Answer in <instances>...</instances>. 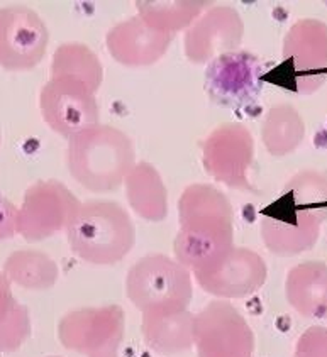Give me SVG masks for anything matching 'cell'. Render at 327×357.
Wrapping results in <instances>:
<instances>
[{"mask_svg": "<svg viewBox=\"0 0 327 357\" xmlns=\"http://www.w3.org/2000/svg\"><path fill=\"white\" fill-rule=\"evenodd\" d=\"M178 217L175 259L194 275L212 269L234 249L233 205L215 186H187L178 202Z\"/></svg>", "mask_w": 327, "mask_h": 357, "instance_id": "1", "label": "cell"}, {"mask_svg": "<svg viewBox=\"0 0 327 357\" xmlns=\"http://www.w3.org/2000/svg\"><path fill=\"white\" fill-rule=\"evenodd\" d=\"M326 220L327 176L305 169L290 178L277 200L263 210V242L277 256H297L317 244Z\"/></svg>", "mask_w": 327, "mask_h": 357, "instance_id": "2", "label": "cell"}, {"mask_svg": "<svg viewBox=\"0 0 327 357\" xmlns=\"http://www.w3.org/2000/svg\"><path fill=\"white\" fill-rule=\"evenodd\" d=\"M134 165L133 141L117 127L97 124L68 139V172L89 192H114Z\"/></svg>", "mask_w": 327, "mask_h": 357, "instance_id": "3", "label": "cell"}, {"mask_svg": "<svg viewBox=\"0 0 327 357\" xmlns=\"http://www.w3.org/2000/svg\"><path fill=\"white\" fill-rule=\"evenodd\" d=\"M66 239L80 259L95 266L117 264L136 244L134 222L117 202H83L66 227Z\"/></svg>", "mask_w": 327, "mask_h": 357, "instance_id": "4", "label": "cell"}, {"mask_svg": "<svg viewBox=\"0 0 327 357\" xmlns=\"http://www.w3.org/2000/svg\"><path fill=\"white\" fill-rule=\"evenodd\" d=\"M127 298L141 313L187 310L194 298L192 273L165 254H147L131 266Z\"/></svg>", "mask_w": 327, "mask_h": 357, "instance_id": "5", "label": "cell"}, {"mask_svg": "<svg viewBox=\"0 0 327 357\" xmlns=\"http://www.w3.org/2000/svg\"><path fill=\"white\" fill-rule=\"evenodd\" d=\"M126 332V313L119 305L78 308L58 324L61 346L87 357H119Z\"/></svg>", "mask_w": 327, "mask_h": 357, "instance_id": "6", "label": "cell"}, {"mask_svg": "<svg viewBox=\"0 0 327 357\" xmlns=\"http://www.w3.org/2000/svg\"><path fill=\"white\" fill-rule=\"evenodd\" d=\"M194 346L198 357H253L254 334L233 303L214 300L195 313Z\"/></svg>", "mask_w": 327, "mask_h": 357, "instance_id": "7", "label": "cell"}, {"mask_svg": "<svg viewBox=\"0 0 327 357\" xmlns=\"http://www.w3.org/2000/svg\"><path fill=\"white\" fill-rule=\"evenodd\" d=\"M82 205L61 181H38L24 193L17 210V234L24 241L39 242L66 231Z\"/></svg>", "mask_w": 327, "mask_h": 357, "instance_id": "8", "label": "cell"}, {"mask_svg": "<svg viewBox=\"0 0 327 357\" xmlns=\"http://www.w3.org/2000/svg\"><path fill=\"white\" fill-rule=\"evenodd\" d=\"M253 160V134L238 122L217 126L202 146V165L207 174L234 190H253L248 176Z\"/></svg>", "mask_w": 327, "mask_h": 357, "instance_id": "9", "label": "cell"}, {"mask_svg": "<svg viewBox=\"0 0 327 357\" xmlns=\"http://www.w3.org/2000/svg\"><path fill=\"white\" fill-rule=\"evenodd\" d=\"M263 63L248 51H231L207 65L203 86L214 104L245 109L256 102L263 90Z\"/></svg>", "mask_w": 327, "mask_h": 357, "instance_id": "10", "label": "cell"}, {"mask_svg": "<svg viewBox=\"0 0 327 357\" xmlns=\"http://www.w3.org/2000/svg\"><path fill=\"white\" fill-rule=\"evenodd\" d=\"M39 109L51 130L70 139L99 124L97 98L83 82L68 77H51L39 95Z\"/></svg>", "mask_w": 327, "mask_h": 357, "instance_id": "11", "label": "cell"}, {"mask_svg": "<svg viewBox=\"0 0 327 357\" xmlns=\"http://www.w3.org/2000/svg\"><path fill=\"white\" fill-rule=\"evenodd\" d=\"M50 33L39 14L26 6L0 9V66L27 71L45 58Z\"/></svg>", "mask_w": 327, "mask_h": 357, "instance_id": "12", "label": "cell"}, {"mask_svg": "<svg viewBox=\"0 0 327 357\" xmlns=\"http://www.w3.org/2000/svg\"><path fill=\"white\" fill-rule=\"evenodd\" d=\"M283 58L292 63L295 90L317 92L327 77V24L317 19L295 22L283 39Z\"/></svg>", "mask_w": 327, "mask_h": 357, "instance_id": "13", "label": "cell"}, {"mask_svg": "<svg viewBox=\"0 0 327 357\" xmlns=\"http://www.w3.org/2000/svg\"><path fill=\"white\" fill-rule=\"evenodd\" d=\"M245 36V22L231 6L210 7L187 29L185 56L195 65H209L214 58L238 51Z\"/></svg>", "mask_w": 327, "mask_h": 357, "instance_id": "14", "label": "cell"}, {"mask_svg": "<svg viewBox=\"0 0 327 357\" xmlns=\"http://www.w3.org/2000/svg\"><path fill=\"white\" fill-rule=\"evenodd\" d=\"M194 276L203 291L217 298H246L265 284L268 268L258 252L234 245L217 266Z\"/></svg>", "mask_w": 327, "mask_h": 357, "instance_id": "15", "label": "cell"}, {"mask_svg": "<svg viewBox=\"0 0 327 357\" xmlns=\"http://www.w3.org/2000/svg\"><path fill=\"white\" fill-rule=\"evenodd\" d=\"M173 38V34L159 33L134 15L110 27L106 45L110 56L121 65L150 66L165 56Z\"/></svg>", "mask_w": 327, "mask_h": 357, "instance_id": "16", "label": "cell"}, {"mask_svg": "<svg viewBox=\"0 0 327 357\" xmlns=\"http://www.w3.org/2000/svg\"><path fill=\"white\" fill-rule=\"evenodd\" d=\"M285 295L289 303L307 319L327 317V264L305 261L286 275Z\"/></svg>", "mask_w": 327, "mask_h": 357, "instance_id": "17", "label": "cell"}, {"mask_svg": "<svg viewBox=\"0 0 327 357\" xmlns=\"http://www.w3.org/2000/svg\"><path fill=\"white\" fill-rule=\"evenodd\" d=\"M127 202L143 220L163 222L168 217V190L151 162L139 161L124 180Z\"/></svg>", "mask_w": 327, "mask_h": 357, "instance_id": "18", "label": "cell"}, {"mask_svg": "<svg viewBox=\"0 0 327 357\" xmlns=\"http://www.w3.org/2000/svg\"><path fill=\"white\" fill-rule=\"evenodd\" d=\"M194 317L187 310L143 313L146 346L163 356H175L194 346Z\"/></svg>", "mask_w": 327, "mask_h": 357, "instance_id": "19", "label": "cell"}, {"mask_svg": "<svg viewBox=\"0 0 327 357\" xmlns=\"http://www.w3.org/2000/svg\"><path fill=\"white\" fill-rule=\"evenodd\" d=\"M3 275L10 283H15L24 289L45 291L57 284L59 268L45 252L21 249L7 257L3 264Z\"/></svg>", "mask_w": 327, "mask_h": 357, "instance_id": "20", "label": "cell"}, {"mask_svg": "<svg viewBox=\"0 0 327 357\" xmlns=\"http://www.w3.org/2000/svg\"><path fill=\"white\" fill-rule=\"evenodd\" d=\"M305 124L298 110L292 105L271 107L263 121L261 139L271 156H289L302 144Z\"/></svg>", "mask_w": 327, "mask_h": 357, "instance_id": "21", "label": "cell"}, {"mask_svg": "<svg viewBox=\"0 0 327 357\" xmlns=\"http://www.w3.org/2000/svg\"><path fill=\"white\" fill-rule=\"evenodd\" d=\"M209 2L203 0H139V17L159 33L173 34L189 29Z\"/></svg>", "mask_w": 327, "mask_h": 357, "instance_id": "22", "label": "cell"}, {"mask_svg": "<svg viewBox=\"0 0 327 357\" xmlns=\"http://www.w3.org/2000/svg\"><path fill=\"white\" fill-rule=\"evenodd\" d=\"M51 77H68L83 82L94 93L103 82V68L97 54L82 43H66L54 53L51 61Z\"/></svg>", "mask_w": 327, "mask_h": 357, "instance_id": "23", "label": "cell"}, {"mask_svg": "<svg viewBox=\"0 0 327 357\" xmlns=\"http://www.w3.org/2000/svg\"><path fill=\"white\" fill-rule=\"evenodd\" d=\"M31 317L29 310L19 303L14 313L0 325V352H14L29 339Z\"/></svg>", "mask_w": 327, "mask_h": 357, "instance_id": "24", "label": "cell"}, {"mask_svg": "<svg viewBox=\"0 0 327 357\" xmlns=\"http://www.w3.org/2000/svg\"><path fill=\"white\" fill-rule=\"evenodd\" d=\"M293 357H327V328L310 327L300 335Z\"/></svg>", "mask_w": 327, "mask_h": 357, "instance_id": "25", "label": "cell"}, {"mask_svg": "<svg viewBox=\"0 0 327 357\" xmlns=\"http://www.w3.org/2000/svg\"><path fill=\"white\" fill-rule=\"evenodd\" d=\"M17 210L12 202L0 195V241L12 239L17 232Z\"/></svg>", "mask_w": 327, "mask_h": 357, "instance_id": "26", "label": "cell"}, {"mask_svg": "<svg viewBox=\"0 0 327 357\" xmlns=\"http://www.w3.org/2000/svg\"><path fill=\"white\" fill-rule=\"evenodd\" d=\"M19 301L14 298L10 288V281L7 280V276L0 271V325L6 322L7 319L14 313L17 308Z\"/></svg>", "mask_w": 327, "mask_h": 357, "instance_id": "27", "label": "cell"}, {"mask_svg": "<svg viewBox=\"0 0 327 357\" xmlns=\"http://www.w3.org/2000/svg\"><path fill=\"white\" fill-rule=\"evenodd\" d=\"M0 144H2V136H0Z\"/></svg>", "mask_w": 327, "mask_h": 357, "instance_id": "28", "label": "cell"}, {"mask_svg": "<svg viewBox=\"0 0 327 357\" xmlns=\"http://www.w3.org/2000/svg\"><path fill=\"white\" fill-rule=\"evenodd\" d=\"M51 357H54V356H51Z\"/></svg>", "mask_w": 327, "mask_h": 357, "instance_id": "29", "label": "cell"}]
</instances>
